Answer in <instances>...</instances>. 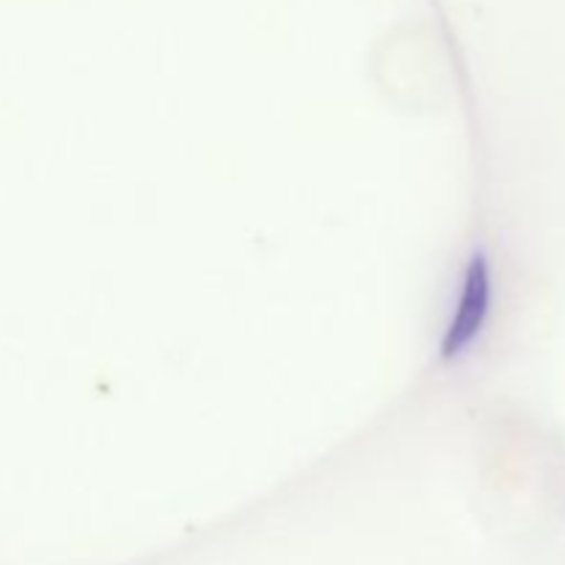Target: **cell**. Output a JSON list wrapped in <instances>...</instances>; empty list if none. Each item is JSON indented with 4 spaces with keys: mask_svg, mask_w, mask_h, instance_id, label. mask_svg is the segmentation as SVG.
Segmentation results:
<instances>
[{
    "mask_svg": "<svg viewBox=\"0 0 565 565\" xmlns=\"http://www.w3.org/2000/svg\"><path fill=\"white\" fill-rule=\"evenodd\" d=\"M491 303V281L489 270H486L483 259L472 265L467 276V285H463L461 303L456 309V320L450 326V351H458V348L467 345L478 329L483 326L486 312H489Z\"/></svg>",
    "mask_w": 565,
    "mask_h": 565,
    "instance_id": "obj_1",
    "label": "cell"
}]
</instances>
